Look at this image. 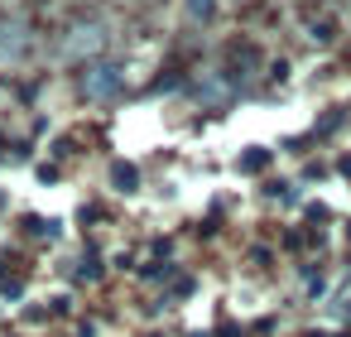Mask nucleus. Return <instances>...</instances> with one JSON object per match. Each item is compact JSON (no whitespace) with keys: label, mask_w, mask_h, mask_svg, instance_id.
<instances>
[{"label":"nucleus","mask_w":351,"mask_h":337,"mask_svg":"<svg viewBox=\"0 0 351 337\" xmlns=\"http://www.w3.org/2000/svg\"><path fill=\"white\" fill-rule=\"evenodd\" d=\"M121 87H125V73H121L116 63H97V68L87 73V97H92V102L121 97Z\"/></svg>","instance_id":"nucleus-1"},{"label":"nucleus","mask_w":351,"mask_h":337,"mask_svg":"<svg viewBox=\"0 0 351 337\" xmlns=\"http://www.w3.org/2000/svg\"><path fill=\"white\" fill-rule=\"evenodd\" d=\"M101 44H106V30H101V25H82L77 39H68V54H92V49H101Z\"/></svg>","instance_id":"nucleus-2"},{"label":"nucleus","mask_w":351,"mask_h":337,"mask_svg":"<svg viewBox=\"0 0 351 337\" xmlns=\"http://www.w3.org/2000/svg\"><path fill=\"white\" fill-rule=\"evenodd\" d=\"M183 10H188L193 20H212V15H217V0H183Z\"/></svg>","instance_id":"nucleus-3"},{"label":"nucleus","mask_w":351,"mask_h":337,"mask_svg":"<svg viewBox=\"0 0 351 337\" xmlns=\"http://www.w3.org/2000/svg\"><path fill=\"white\" fill-rule=\"evenodd\" d=\"M111 174H116V183H121V193H135V183H140V178H135V169H130V164H116Z\"/></svg>","instance_id":"nucleus-4"},{"label":"nucleus","mask_w":351,"mask_h":337,"mask_svg":"<svg viewBox=\"0 0 351 337\" xmlns=\"http://www.w3.org/2000/svg\"><path fill=\"white\" fill-rule=\"evenodd\" d=\"M332 30H337V25L322 20V25H313V39H317V44H332Z\"/></svg>","instance_id":"nucleus-5"}]
</instances>
